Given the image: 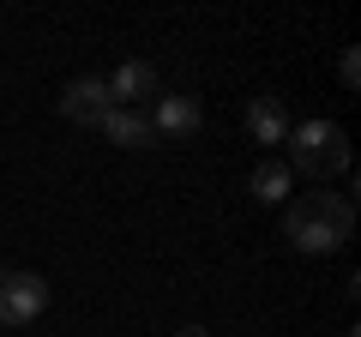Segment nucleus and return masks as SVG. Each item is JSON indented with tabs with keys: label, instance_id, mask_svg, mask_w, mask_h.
<instances>
[{
	"label": "nucleus",
	"instance_id": "nucleus-1",
	"mask_svg": "<svg viewBox=\"0 0 361 337\" xmlns=\"http://www.w3.org/2000/svg\"><path fill=\"white\" fill-rule=\"evenodd\" d=\"M283 235L295 253H313V259H325V253H343L349 235H355V205H349L343 193H307V199H289L283 211Z\"/></svg>",
	"mask_w": 361,
	"mask_h": 337
},
{
	"label": "nucleus",
	"instance_id": "nucleus-2",
	"mask_svg": "<svg viewBox=\"0 0 361 337\" xmlns=\"http://www.w3.org/2000/svg\"><path fill=\"white\" fill-rule=\"evenodd\" d=\"M283 145H289V175L325 181V175H343L349 168V133L337 121H301V127H289Z\"/></svg>",
	"mask_w": 361,
	"mask_h": 337
},
{
	"label": "nucleus",
	"instance_id": "nucleus-3",
	"mask_svg": "<svg viewBox=\"0 0 361 337\" xmlns=\"http://www.w3.org/2000/svg\"><path fill=\"white\" fill-rule=\"evenodd\" d=\"M145 115H151V139L157 145H180V139H193V133L205 127L199 97H157V109H145Z\"/></svg>",
	"mask_w": 361,
	"mask_h": 337
},
{
	"label": "nucleus",
	"instance_id": "nucleus-4",
	"mask_svg": "<svg viewBox=\"0 0 361 337\" xmlns=\"http://www.w3.org/2000/svg\"><path fill=\"white\" fill-rule=\"evenodd\" d=\"M42 307H49V283H42L37 271H13L6 277V289H0V325H6V331L30 325Z\"/></svg>",
	"mask_w": 361,
	"mask_h": 337
},
{
	"label": "nucleus",
	"instance_id": "nucleus-5",
	"mask_svg": "<svg viewBox=\"0 0 361 337\" xmlns=\"http://www.w3.org/2000/svg\"><path fill=\"white\" fill-rule=\"evenodd\" d=\"M109 109H115V97H109L103 78H73V85H66V97H61V115L78 121V127H97Z\"/></svg>",
	"mask_w": 361,
	"mask_h": 337
},
{
	"label": "nucleus",
	"instance_id": "nucleus-6",
	"mask_svg": "<svg viewBox=\"0 0 361 337\" xmlns=\"http://www.w3.org/2000/svg\"><path fill=\"white\" fill-rule=\"evenodd\" d=\"M103 85L115 97V109H145V97H157V66L151 61H121Z\"/></svg>",
	"mask_w": 361,
	"mask_h": 337
},
{
	"label": "nucleus",
	"instance_id": "nucleus-7",
	"mask_svg": "<svg viewBox=\"0 0 361 337\" xmlns=\"http://www.w3.org/2000/svg\"><path fill=\"white\" fill-rule=\"evenodd\" d=\"M97 133H103L109 145H133V151L157 145V139H151V115H145V109H109V115L97 121Z\"/></svg>",
	"mask_w": 361,
	"mask_h": 337
},
{
	"label": "nucleus",
	"instance_id": "nucleus-8",
	"mask_svg": "<svg viewBox=\"0 0 361 337\" xmlns=\"http://www.w3.org/2000/svg\"><path fill=\"white\" fill-rule=\"evenodd\" d=\"M247 133H253L259 145H283V139H289V109H283V97H253V109H247Z\"/></svg>",
	"mask_w": 361,
	"mask_h": 337
},
{
	"label": "nucleus",
	"instance_id": "nucleus-9",
	"mask_svg": "<svg viewBox=\"0 0 361 337\" xmlns=\"http://www.w3.org/2000/svg\"><path fill=\"white\" fill-rule=\"evenodd\" d=\"M289 193H295V175H289V163L265 157V163L253 168V199H259V205H289Z\"/></svg>",
	"mask_w": 361,
	"mask_h": 337
},
{
	"label": "nucleus",
	"instance_id": "nucleus-10",
	"mask_svg": "<svg viewBox=\"0 0 361 337\" xmlns=\"http://www.w3.org/2000/svg\"><path fill=\"white\" fill-rule=\"evenodd\" d=\"M337 73H343V85L355 91V85H361V54H355V49H343V66H337Z\"/></svg>",
	"mask_w": 361,
	"mask_h": 337
},
{
	"label": "nucleus",
	"instance_id": "nucleus-11",
	"mask_svg": "<svg viewBox=\"0 0 361 337\" xmlns=\"http://www.w3.org/2000/svg\"><path fill=\"white\" fill-rule=\"evenodd\" d=\"M175 337H211V331H205V325H180Z\"/></svg>",
	"mask_w": 361,
	"mask_h": 337
},
{
	"label": "nucleus",
	"instance_id": "nucleus-12",
	"mask_svg": "<svg viewBox=\"0 0 361 337\" xmlns=\"http://www.w3.org/2000/svg\"><path fill=\"white\" fill-rule=\"evenodd\" d=\"M6 277H13V271H6V265H0V289H6Z\"/></svg>",
	"mask_w": 361,
	"mask_h": 337
}]
</instances>
